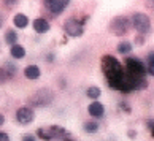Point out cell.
I'll return each instance as SVG.
<instances>
[{
  "label": "cell",
  "mask_w": 154,
  "mask_h": 141,
  "mask_svg": "<svg viewBox=\"0 0 154 141\" xmlns=\"http://www.w3.org/2000/svg\"><path fill=\"white\" fill-rule=\"evenodd\" d=\"M102 67L106 75L108 84L115 89H121V82L124 78V71H122V65L113 57V56H105L102 59Z\"/></svg>",
  "instance_id": "obj_1"
},
{
  "label": "cell",
  "mask_w": 154,
  "mask_h": 141,
  "mask_svg": "<svg viewBox=\"0 0 154 141\" xmlns=\"http://www.w3.org/2000/svg\"><path fill=\"white\" fill-rule=\"evenodd\" d=\"M125 68H127V75L129 76L138 78V80H140V78H143L145 73H146L145 65L141 64L138 59H132V57L125 60Z\"/></svg>",
  "instance_id": "obj_2"
},
{
  "label": "cell",
  "mask_w": 154,
  "mask_h": 141,
  "mask_svg": "<svg viewBox=\"0 0 154 141\" xmlns=\"http://www.w3.org/2000/svg\"><path fill=\"white\" fill-rule=\"evenodd\" d=\"M132 22H134V27L140 33H146V32H149V29H151V21L143 13H135L134 18H132Z\"/></svg>",
  "instance_id": "obj_3"
},
{
  "label": "cell",
  "mask_w": 154,
  "mask_h": 141,
  "mask_svg": "<svg viewBox=\"0 0 154 141\" xmlns=\"http://www.w3.org/2000/svg\"><path fill=\"white\" fill-rule=\"evenodd\" d=\"M51 101H53V92L46 91V89L38 91L32 97V103L35 105V106H45V105H49Z\"/></svg>",
  "instance_id": "obj_4"
},
{
  "label": "cell",
  "mask_w": 154,
  "mask_h": 141,
  "mask_svg": "<svg viewBox=\"0 0 154 141\" xmlns=\"http://www.w3.org/2000/svg\"><path fill=\"white\" fill-rule=\"evenodd\" d=\"M65 32L70 37H81L83 35V24L78 19H67L65 21Z\"/></svg>",
  "instance_id": "obj_5"
},
{
  "label": "cell",
  "mask_w": 154,
  "mask_h": 141,
  "mask_svg": "<svg viewBox=\"0 0 154 141\" xmlns=\"http://www.w3.org/2000/svg\"><path fill=\"white\" fill-rule=\"evenodd\" d=\"M45 5H46V8H49L51 13L59 14L68 7V0H48Z\"/></svg>",
  "instance_id": "obj_6"
},
{
  "label": "cell",
  "mask_w": 154,
  "mask_h": 141,
  "mask_svg": "<svg viewBox=\"0 0 154 141\" xmlns=\"http://www.w3.org/2000/svg\"><path fill=\"white\" fill-rule=\"evenodd\" d=\"M129 29V21L127 18H116L111 22V30L116 33V35H122Z\"/></svg>",
  "instance_id": "obj_7"
},
{
  "label": "cell",
  "mask_w": 154,
  "mask_h": 141,
  "mask_svg": "<svg viewBox=\"0 0 154 141\" xmlns=\"http://www.w3.org/2000/svg\"><path fill=\"white\" fill-rule=\"evenodd\" d=\"M16 119H18V122L24 124V125H27V124H30L33 121V111L30 108H19L18 111H16Z\"/></svg>",
  "instance_id": "obj_8"
},
{
  "label": "cell",
  "mask_w": 154,
  "mask_h": 141,
  "mask_svg": "<svg viewBox=\"0 0 154 141\" xmlns=\"http://www.w3.org/2000/svg\"><path fill=\"white\" fill-rule=\"evenodd\" d=\"M89 114L91 116H94V117H102L103 116V112H105V108H103V105L99 103V101H94V103H91L89 105Z\"/></svg>",
  "instance_id": "obj_9"
},
{
  "label": "cell",
  "mask_w": 154,
  "mask_h": 141,
  "mask_svg": "<svg viewBox=\"0 0 154 141\" xmlns=\"http://www.w3.org/2000/svg\"><path fill=\"white\" fill-rule=\"evenodd\" d=\"M33 30H35L37 33H45V32H48L49 30V22L46 19H43V18H38L33 21Z\"/></svg>",
  "instance_id": "obj_10"
},
{
  "label": "cell",
  "mask_w": 154,
  "mask_h": 141,
  "mask_svg": "<svg viewBox=\"0 0 154 141\" xmlns=\"http://www.w3.org/2000/svg\"><path fill=\"white\" fill-rule=\"evenodd\" d=\"M24 75H26V78H29V80H38L40 78V68L37 65H29L24 70Z\"/></svg>",
  "instance_id": "obj_11"
},
{
  "label": "cell",
  "mask_w": 154,
  "mask_h": 141,
  "mask_svg": "<svg viewBox=\"0 0 154 141\" xmlns=\"http://www.w3.org/2000/svg\"><path fill=\"white\" fill-rule=\"evenodd\" d=\"M13 22L18 29H24V27H27V24H29V19H27L26 14H16Z\"/></svg>",
  "instance_id": "obj_12"
},
{
  "label": "cell",
  "mask_w": 154,
  "mask_h": 141,
  "mask_svg": "<svg viewBox=\"0 0 154 141\" xmlns=\"http://www.w3.org/2000/svg\"><path fill=\"white\" fill-rule=\"evenodd\" d=\"M11 56L14 59H22L26 56V49L21 46V44H13L11 46Z\"/></svg>",
  "instance_id": "obj_13"
},
{
  "label": "cell",
  "mask_w": 154,
  "mask_h": 141,
  "mask_svg": "<svg viewBox=\"0 0 154 141\" xmlns=\"http://www.w3.org/2000/svg\"><path fill=\"white\" fill-rule=\"evenodd\" d=\"M118 51L121 54H127V52H130L132 51V44L130 43H127V41H121L118 44Z\"/></svg>",
  "instance_id": "obj_14"
},
{
  "label": "cell",
  "mask_w": 154,
  "mask_h": 141,
  "mask_svg": "<svg viewBox=\"0 0 154 141\" xmlns=\"http://www.w3.org/2000/svg\"><path fill=\"white\" fill-rule=\"evenodd\" d=\"M5 40H7V43H10V44H16L18 35H16L14 30H8L7 33H5Z\"/></svg>",
  "instance_id": "obj_15"
},
{
  "label": "cell",
  "mask_w": 154,
  "mask_h": 141,
  "mask_svg": "<svg viewBox=\"0 0 154 141\" xmlns=\"http://www.w3.org/2000/svg\"><path fill=\"white\" fill-rule=\"evenodd\" d=\"M100 94H102V92H100L99 87H89L88 92H86V95H88L89 98H95V100L100 97Z\"/></svg>",
  "instance_id": "obj_16"
},
{
  "label": "cell",
  "mask_w": 154,
  "mask_h": 141,
  "mask_svg": "<svg viewBox=\"0 0 154 141\" xmlns=\"http://www.w3.org/2000/svg\"><path fill=\"white\" fill-rule=\"evenodd\" d=\"M84 130L88 133H95L99 130V125H97V122H86L84 124Z\"/></svg>",
  "instance_id": "obj_17"
},
{
  "label": "cell",
  "mask_w": 154,
  "mask_h": 141,
  "mask_svg": "<svg viewBox=\"0 0 154 141\" xmlns=\"http://www.w3.org/2000/svg\"><path fill=\"white\" fill-rule=\"evenodd\" d=\"M152 59H154V54L149 52V56H148V71H149V75H152Z\"/></svg>",
  "instance_id": "obj_18"
},
{
  "label": "cell",
  "mask_w": 154,
  "mask_h": 141,
  "mask_svg": "<svg viewBox=\"0 0 154 141\" xmlns=\"http://www.w3.org/2000/svg\"><path fill=\"white\" fill-rule=\"evenodd\" d=\"M0 141H10L8 133H3V132H0Z\"/></svg>",
  "instance_id": "obj_19"
},
{
  "label": "cell",
  "mask_w": 154,
  "mask_h": 141,
  "mask_svg": "<svg viewBox=\"0 0 154 141\" xmlns=\"http://www.w3.org/2000/svg\"><path fill=\"white\" fill-rule=\"evenodd\" d=\"M22 141H37L35 138H33L32 136V135H26V136L24 138H22Z\"/></svg>",
  "instance_id": "obj_20"
},
{
  "label": "cell",
  "mask_w": 154,
  "mask_h": 141,
  "mask_svg": "<svg viewBox=\"0 0 154 141\" xmlns=\"http://www.w3.org/2000/svg\"><path fill=\"white\" fill-rule=\"evenodd\" d=\"M3 122H5V117H3V114H0V125H2Z\"/></svg>",
  "instance_id": "obj_21"
},
{
  "label": "cell",
  "mask_w": 154,
  "mask_h": 141,
  "mask_svg": "<svg viewBox=\"0 0 154 141\" xmlns=\"http://www.w3.org/2000/svg\"><path fill=\"white\" fill-rule=\"evenodd\" d=\"M0 27H2V18H0Z\"/></svg>",
  "instance_id": "obj_22"
}]
</instances>
